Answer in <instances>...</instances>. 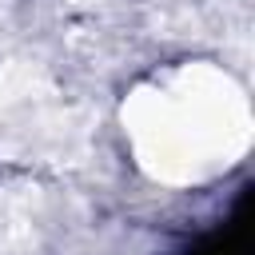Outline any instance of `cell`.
Listing matches in <instances>:
<instances>
[{
	"mask_svg": "<svg viewBox=\"0 0 255 255\" xmlns=\"http://www.w3.org/2000/svg\"><path fill=\"white\" fill-rule=\"evenodd\" d=\"M183 255H247V219L239 215L235 223H227V227L195 239Z\"/></svg>",
	"mask_w": 255,
	"mask_h": 255,
	"instance_id": "cell-1",
	"label": "cell"
}]
</instances>
